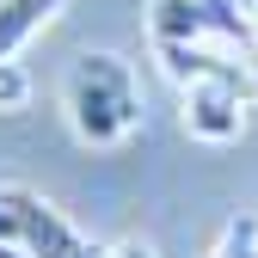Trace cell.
Returning a JSON list of instances; mask_svg holds the SVG:
<instances>
[{"label":"cell","mask_w":258,"mask_h":258,"mask_svg":"<svg viewBox=\"0 0 258 258\" xmlns=\"http://www.w3.org/2000/svg\"><path fill=\"white\" fill-rule=\"evenodd\" d=\"M61 99H68L74 136L92 142V148H111V142H123L129 129L142 123V86H136V74H129V61L111 55V49H86L68 68Z\"/></svg>","instance_id":"1"},{"label":"cell","mask_w":258,"mask_h":258,"mask_svg":"<svg viewBox=\"0 0 258 258\" xmlns=\"http://www.w3.org/2000/svg\"><path fill=\"white\" fill-rule=\"evenodd\" d=\"M0 240L25 246V258H111L92 240H80L37 190H19V184L0 190Z\"/></svg>","instance_id":"2"},{"label":"cell","mask_w":258,"mask_h":258,"mask_svg":"<svg viewBox=\"0 0 258 258\" xmlns=\"http://www.w3.org/2000/svg\"><path fill=\"white\" fill-rule=\"evenodd\" d=\"M160 68H166L172 86H197V80H221V86H240L246 99H258V68L240 55H221V49H203V43H154Z\"/></svg>","instance_id":"3"},{"label":"cell","mask_w":258,"mask_h":258,"mask_svg":"<svg viewBox=\"0 0 258 258\" xmlns=\"http://www.w3.org/2000/svg\"><path fill=\"white\" fill-rule=\"evenodd\" d=\"M258 99H246L240 86H221V80H197L184 86V129L197 142H234L246 129V111Z\"/></svg>","instance_id":"4"},{"label":"cell","mask_w":258,"mask_h":258,"mask_svg":"<svg viewBox=\"0 0 258 258\" xmlns=\"http://www.w3.org/2000/svg\"><path fill=\"white\" fill-rule=\"evenodd\" d=\"M68 0H0V61H13V49L31 37V31H43Z\"/></svg>","instance_id":"5"},{"label":"cell","mask_w":258,"mask_h":258,"mask_svg":"<svg viewBox=\"0 0 258 258\" xmlns=\"http://www.w3.org/2000/svg\"><path fill=\"white\" fill-rule=\"evenodd\" d=\"M25 99H31V74L19 61H0V111H19Z\"/></svg>","instance_id":"6"},{"label":"cell","mask_w":258,"mask_h":258,"mask_svg":"<svg viewBox=\"0 0 258 258\" xmlns=\"http://www.w3.org/2000/svg\"><path fill=\"white\" fill-rule=\"evenodd\" d=\"M111 258H154L142 240H123V246H111Z\"/></svg>","instance_id":"7"},{"label":"cell","mask_w":258,"mask_h":258,"mask_svg":"<svg viewBox=\"0 0 258 258\" xmlns=\"http://www.w3.org/2000/svg\"><path fill=\"white\" fill-rule=\"evenodd\" d=\"M0 258H25V246H13V240H0Z\"/></svg>","instance_id":"8"},{"label":"cell","mask_w":258,"mask_h":258,"mask_svg":"<svg viewBox=\"0 0 258 258\" xmlns=\"http://www.w3.org/2000/svg\"><path fill=\"white\" fill-rule=\"evenodd\" d=\"M252 55H258V0H252Z\"/></svg>","instance_id":"9"}]
</instances>
